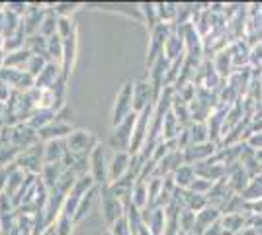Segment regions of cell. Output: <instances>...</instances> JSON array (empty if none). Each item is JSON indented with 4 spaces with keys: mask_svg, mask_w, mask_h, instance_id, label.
Returning <instances> with one entry per match:
<instances>
[{
    "mask_svg": "<svg viewBox=\"0 0 262 235\" xmlns=\"http://www.w3.org/2000/svg\"><path fill=\"white\" fill-rule=\"evenodd\" d=\"M67 149H69V155L75 157V159H82V157H90L92 151L98 147V137L92 132L86 130H75L73 134L65 139Z\"/></svg>",
    "mask_w": 262,
    "mask_h": 235,
    "instance_id": "cell-1",
    "label": "cell"
},
{
    "mask_svg": "<svg viewBox=\"0 0 262 235\" xmlns=\"http://www.w3.org/2000/svg\"><path fill=\"white\" fill-rule=\"evenodd\" d=\"M16 165L18 168H22L24 173L28 175H41V170L45 167V155H43V143H35L33 147L22 151L18 159H16Z\"/></svg>",
    "mask_w": 262,
    "mask_h": 235,
    "instance_id": "cell-2",
    "label": "cell"
},
{
    "mask_svg": "<svg viewBox=\"0 0 262 235\" xmlns=\"http://www.w3.org/2000/svg\"><path fill=\"white\" fill-rule=\"evenodd\" d=\"M0 80L14 92H28L35 87V78L24 69H0Z\"/></svg>",
    "mask_w": 262,
    "mask_h": 235,
    "instance_id": "cell-3",
    "label": "cell"
},
{
    "mask_svg": "<svg viewBox=\"0 0 262 235\" xmlns=\"http://www.w3.org/2000/svg\"><path fill=\"white\" fill-rule=\"evenodd\" d=\"M98 192H100V198H102V213H104V220H106L108 225H114L120 218L125 216V206L116 198V194L112 192L110 184L100 186Z\"/></svg>",
    "mask_w": 262,
    "mask_h": 235,
    "instance_id": "cell-4",
    "label": "cell"
},
{
    "mask_svg": "<svg viewBox=\"0 0 262 235\" xmlns=\"http://www.w3.org/2000/svg\"><path fill=\"white\" fill-rule=\"evenodd\" d=\"M172 34V28L168 24H159L151 32V39H149V55H147V71L157 63L159 57L164 55V45L166 39Z\"/></svg>",
    "mask_w": 262,
    "mask_h": 235,
    "instance_id": "cell-5",
    "label": "cell"
},
{
    "mask_svg": "<svg viewBox=\"0 0 262 235\" xmlns=\"http://www.w3.org/2000/svg\"><path fill=\"white\" fill-rule=\"evenodd\" d=\"M137 116L139 114L133 112L129 114L120 125L114 127V135H112V147L116 151H127L129 153V147H131V139H133V130H135V123H137Z\"/></svg>",
    "mask_w": 262,
    "mask_h": 235,
    "instance_id": "cell-6",
    "label": "cell"
},
{
    "mask_svg": "<svg viewBox=\"0 0 262 235\" xmlns=\"http://www.w3.org/2000/svg\"><path fill=\"white\" fill-rule=\"evenodd\" d=\"M129 114H133V82H125L116 96L114 112H112V125H120Z\"/></svg>",
    "mask_w": 262,
    "mask_h": 235,
    "instance_id": "cell-7",
    "label": "cell"
},
{
    "mask_svg": "<svg viewBox=\"0 0 262 235\" xmlns=\"http://www.w3.org/2000/svg\"><path fill=\"white\" fill-rule=\"evenodd\" d=\"M88 163H90V177L94 179L96 182V186H106L110 184L108 180V163H106V151H104V147L98 145L94 151H92V155L88 157Z\"/></svg>",
    "mask_w": 262,
    "mask_h": 235,
    "instance_id": "cell-8",
    "label": "cell"
},
{
    "mask_svg": "<svg viewBox=\"0 0 262 235\" xmlns=\"http://www.w3.org/2000/svg\"><path fill=\"white\" fill-rule=\"evenodd\" d=\"M155 106L153 87L149 80H139L133 82V112L141 114L145 108Z\"/></svg>",
    "mask_w": 262,
    "mask_h": 235,
    "instance_id": "cell-9",
    "label": "cell"
},
{
    "mask_svg": "<svg viewBox=\"0 0 262 235\" xmlns=\"http://www.w3.org/2000/svg\"><path fill=\"white\" fill-rule=\"evenodd\" d=\"M131 167V155L127 151H116L108 163V180L110 184L121 180Z\"/></svg>",
    "mask_w": 262,
    "mask_h": 235,
    "instance_id": "cell-10",
    "label": "cell"
},
{
    "mask_svg": "<svg viewBox=\"0 0 262 235\" xmlns=\"http://www.w3.org/2000/svg\"><path fill=\"white\" fill-rule=\"evenodd\" d=\"M35 143H39V134L30 127L28 123H20V125H14V135H12V145L20 151H26L33 147Z\"/></svg>",
    "mask_w": 262,
    "mask_h": 235,
    "instance_id": "cell-11",
    "label": "cell"
},
{
    "mask_svg": "<svg viewBox=\"0 0 262 235\" xmlns=\"http://www.w3.org/2000/svg\"><path fill=\"white\" fill-rule=\"evenodd\" d=\"M73 132H75V130H73V125L69 122H59V120H55V122L49 123L47 127L39 130L37 134H39V141H41V143H47V141L67 139Z\"/></svg>",
    "mask_w": 262,
    "mask_h": 235,
    "instance_id": "cell-12",
    "label": "cell"
},
{
    "mask_svg": "<svg viewBox=\"0 0 262 235\" xmlns=\"http://www.w3.org/2000/svg\"><path fill=\"white\" fill-rule=\"evenodd\" d=\"M215 153V143H200V145H190L188 149H184V163L186 165H198L209 161L211 155Z\"/></svg>",
    "mask_w": 262,
    "mask_h": 235,
    "instance_id": "cell-13",
    "label": "cell"
},
{
    "mask_svg": "<svg viewBox=\"0 0 262 235\" xmlns=\"http://www.w3.org/2000/svg\"><path fill=\"white\" fill-rule=\"evenodd\" d=\"M61 78H63L61 65H57V63H47L43 71L39 73V77L35 78V89H39V90L53 89Z\"/></svg>",
    "mask_w": 262,
    "mask_h": 235,
    "instance_id": "cell-14",
    "label": "cell"
},
{
    "mask_svg": "<svg viewBox=\"0 0 262 235\" xmlns=\"http://www.w3.org/2000/svg\"><path fill=\"white\" fill-rule=\"evenodd\" d=\"M77 34H73L69 39H65V47H63V61H61V71H63V80L69 78L71 71L75 67V61H77Z\"/></svg>",
    "mask_w": 262,
    "mask_h": 235,
    "instance_id": "cell-15",
    "label": "cell"
},
{
    "mask_svg": "<svg viewBox=\"0 0 262 235\" xmlns=\"http://www.w3.org/2000/svg\"><path fill=\"white\" fill-rule=\"evenodd\" d=\"M219 222V210L217 208H213V206H208V208H204L202 212L196 213V225H194V235H206L209 227L213 224H217Z\"/></svg>",
    "mask_w": 262,
    "mask_h": 235,
    "instance_id": "cell-16",
    "label": "cell"
},
{
    "mask_svg": "<svg viewBox=\"0 0 262 235\" xmlns=\"http://www.w3.org/2000/svg\"><path fill=\"white\" fill-rule=\"evenodd\" d=\"M43 155H45V165L49 163H63L69 157V149H67L65 139H57V141H47L43 143Z\"/></svg>",
    "mask_w": 262,
    "mask_h": 235,
    "instance_id": "cell-17",
    "label": "cell"
},
{
    "mask_svg": "<svg viewBox=\"0 0 262 235\" xmlns=\"http://www.w3.org/2000/svg\"><path fill=\"white\" fill-rule=\"evenodd\" d=\"M57 120V112L55 110H47V108H37V110H33L32 116H30V120H28V125L33 127L35 132H39V130H43L47 127L49 123H53Z\"/></svg>",
    "mask_w": 262,
    "mask_h": 235,
    "instance_id": "cell-18",
    "label": "cell"
},
{
    "mask_svg": "<svg viewBox=\"0 0 262 235\" xmlns=\"http://www.w3.org/2000/svg\"><path fill=\"white\" fill-rule=\"evenodd\" d=\"M172 179H174L176 188L188 190V188L194 184V180L198 179V177H196V168H194V165H182V167L178 168L174 175H172Z\"/></svg>",
    "mask_w": 262,
    "mask_h": 235,
    "instance_id": "cell-19",
    "label": "cell"
},
{
    "mask_svg": "<svg viewBox=\"0 0 262 235\" xmlns=\"http://www.w3.org/2000/svg\"><path fill=\"white\" fill-rule=\"evenodd\" d=\"M231 57H233V65L235 67H243L251 61V49H249V44L243 41V39H235V44L231 45Z\"/></svg>",
    "mask_w": 262,
    "mask_h": 235,
    "instance_id": "cell-20",
    "label": "cell"
},
{
    "mask_svg": "<svg viewBox=\"0 0 262 235\" xmlns=\"http://www.w3.org/2000/svg\"><path fill=\"white\" fill-rule=\"evenodd\" d=\"M32 59V53L24 47L20 51H12V53H6L4 57V67L6 69H24L26 71V65L30 63Z\"/></svg>",
    "mask_w": 262,
    "mask_h": 235,
    "instance_id": "cell-21",
    "label": "cell"
},
{
    "mask_svg": "<svg viewBox=\"0 0 262 235\" xmlns=\"http://www.w3.org/2000/svg\"><path fill=\"white\" fill-rule=\"evenodd\" d=\"M63 47H65V39H61L57 34L53 37H49L47 39V53H45L47 61L61 65V61H63Z\"/></svg>",
    "mask_w": 262,
    "mask_h": 235,
    "instance_id": "cell-22",
    "label": "cell"
},
{
    "mask_svg": "<svg viewBox=\"0 0 262 235\" xmlns=\"http://www.w3.org/2000/svg\"><path fill=\"white\" fill-rule=\"evenodd\" d=\"M231 65H233V57H231L229 49L219 51L217 55H215V59H213V69L217 71V75L223 80L231 77Z\"/></svg>",
    "mask_w": 262,
    "mask_h": 235,
    "instance_id": "cell-23",
    "label": "cell"
},
{
    "mask_svg": "<svg viewBox=\"0 0 262 235\" xmlns=\"http://www.w3.org/2000/svg\"><path fill=\"white\" fill-rule=\"evenodd\" d=\"M26 177H28V173H24L22 168H16V170L10 175L8 184H6V188H4L2 194H6L10 200H14V198H16V194L22 190L24 182H26Z\"/></svg>",
    "mask_w": 262,
    "mask_h": 235,
    "instance_id": "cell-24",
    "label": "cell"
},
{
    "mask_svg": "<svg viewBox=\"0 0 262 235\" xmlns=\"http://www.w3.org/2000/svg\"><path fill=\"white\" fill-rule=\"evenodd\" d=\"M96 194H98V186H96V188H92L88 194L82 196V200H80V204H78V208H77V213H75V225L80 224L88 213H90L92 204H94V200H96Z\"/></svg>",
    "mask_w": 262,
    "mask_h": 235,
    "instance_id": "cell-25",
    "label": "cell"
},
{
    "mask_svg": "<svg viewBox=\"0 0 262 235\" xmlns=\"http://www.w3.org/2000/svg\"><path fill=\"white\" fill-rule=\"evenodd\" d=\"M26 49L32 53V55H43L47 53V37H43L41 34L28 35L26 37Z\"/></svg>",
    "mask_w": 262,
    "mask_h": 235,
    "instance_id": "cell-26",
    "label": "cell"
},
{
    "mask_svg": "<svg viewBox=\"0 0 262 235\" xmlns=\"http://www.w3.org/2000/svg\"><path fill=\"white\" fill-rule=\"evenodd\" d=\"M57 24H59V16L47 6L45 18H43V22H41V28H39V34L43 35V37H47V39L53 37V35L57 34Z\"/></svg>",
    "mask_w": 262,
    "mask_h": 235,
    "instance_id": "cell-27",
    "label": "cell"
},
{
    "mask_svg": "<svg viewBox=\"0 0 262 235\" xmlns=\"http://www.w3.org/2000/svg\"><path fill=\"white\" fill-rule=\"evenodd\" d=\"M157 14H159V20L161 24H170L174 22V18L178 16V4L172 2H159L157 4Z\"/></svg>",
    "mask_w": 262,
    "mask_h": 235,
    "instance_id": "cell-28",
    "label": "cell"
},
{
    "mask_svg": "<svg viewBox=\"0 0 262 235\" xmlns=\"http://www.w3.org/2000/svg\"><path fill=\"white\" fill-rule=\"evenodd\" d=\"M190 141H192V145L208 143L209 141L208 125H206V123H192V125H190Z\"/></svg>",
    "mask_w": 262,
    "mask_h": 235,
    "instance_id": "cell-29",
    "label": "cell"
},
{
    "mask_svg": "<svg viewBox=\"0 0 262 235\" xmlns=\"http://www.w3.org/2000/svg\"><path fill=\"white\" fill-rule=\"evenodd\" d=\"M141 12L145 14V20H147V26H149V30L153 32L155 28L161 24V20H159V14H157V4L143 2V4H141Z\"/></svg>",
    "mask_w": 262,
    "mask_h": 235,
    "instance_id": "cell-30",
    "label": "cell"
},
{
    "mask_svg": "<svg viewBox=\"0 0 262 235\" xmlns=\"http://www.w3.org/2000/svg\"><path fill=\"white\" fill-rule=\"evenodd\" d=\"M73 227H75V220L67 213H59L57 222H55V229H57V235H71L73 233Z\"/></svg>",
    "mask_w": 262,
    "mask_h": 235,
    "instance_id": "cell-31",
    "label": "cell"
},
{
    "mask_svg": "<svg viewBox=\"0 0 262 235\" xmlns=\"http://www.w3.org/2000/svg\"><path fill=\"white\" fill-rule=\"evenodd\" d=\"M47 6H49L59 18H69V14H73L80 4H78V2H55V4L49 2Z\"/></svg>",
    "mask_w": 262,
    "mask_h": 235,
    "instance_id": "cell-32",
    "label": "cell"
},
{
    "mask_svg": "<svg viewBox=\"0 0 262 235\" xmlns=\"http://www.w3.org/2000/svg\"><path fill=\"white\" fill-rule=\"evenodd\" d=\"M49 61H47V57L43 55H32V59H30V63L26 65V71L32 75L33 78L39 77V73L45 69V65H47Z\"/></svg>",
    "mask_w": 262,
    "mask_h": 235,
    "instance_id": "cell-33",
    "label": "cell"
},
{
    "mask_svg": "<svg viewBox=\"0 0 262 235\" xmlns=\"http://www.w3.org/2000/svg\"><path fill=\"white\" fill-rule=\"evenodd\" d=\"M26 47V34L18 32L12 37H6V44H4V53H12V51H20Z\"/></svg>",
    "mask_w": 262,
    "mask_h": 235,
    "instance_id": "cell-34",
    "label": "cell"
},
{
    "mask_svg": "<svg viewBox=\"0 0 262 235\" xmlns=\"http://www.w3.org/2000/svg\"><path fill=\"white\" fill-rule=\"evenodd\" d=\"M260 200L262 198V179H254L249 182V186L243 192V200Z\"/></svg>",
    "mask_w": 262,
    "mask_h": 235,
    "instance_id": "cell-35",
    "label": "cell"
},
{
    "mask_svg": "<svg viewBox=\"0 0 262 235\" xmlns=\"http://www.w3.org/2000/svg\"><path fill=\"white\" fill-rule=\"evenodd\" d=\"M194 225H196V212L184 208V210L180 212V229H182L184 233H192V231H194Z\"/></svg>",
    "mask_w": 262,
    "mask_h": 235,
    "instance_id": "cell-36",
    "label": "cell"
},
{
    "mask_svg": "<svg viewBox=\"0 0 262 235\" xmlns=\"http://www.w3.org/2000/svg\"><path fill=\"white\" fill-rule=\"evenodd\" d=\"M73 34H77V28L71 18H59V24H57V35L61 39H69Z\"/></svg>",
    "mask_w": 262,
    "mask_h": 235,
    "instance_id": "cell-37",
    "label": "cell"
},
{
    "mask_svg": "<svg viewBox=\"0 0 262 235\" xmlns=\"http://www.w3.org/2000/svg\"><path fill=\"white\" fill-rule=\"evenodd\" d=\"M108 231L112 235H131V227H129V222H127V218H125V216H123V218H120L116 224L110 225Z\"/></svg>",
    "mask_w": 262,
    "mask_h": 235,
    "instance_id": "cell-38",
    "label": "cell"
},
{
    "mask_svg": "<svg viewBox=\"0 0 262 235\" xmlns=\"http://www.w3.org/2000/svg\"><path fill=\"white\" fill-rule=\"evenodd\" d=\"M211 186H213V182L204 180V179H196V180H194V184H192L188 190L196 192V194H204V196H208L209 190H211Z\"/></svg>",
    "mask_w": 262,
    "mask_h": 235,
    "instance_id": "cell-39",
    "label": "cell"
},
{
    "mask_svg": "<svg viewBox=\"0 0 262 235\" xmlns=\"http://www.w3.org/2000/svg\"><path fill=\"white\" fill-rule=\"evenodd\" d=\"M18 168L16 163H12L8 167H0V192H4L6 188V184H8V179H10V175Z\"/></svg>",
    "mask_w": 262,
    "mask_h": 235,
    "instance_id": "cell-40",
    "label": "cell"
},
{
    "mask_svg": "<svg viewBox=\"0 0 262 235\" xmlns=\"http://www.w3.org/2000/svg\"><path fill=\"white\" fill-rule=\"evenodd\" d=\"M43 235H57V229H55V224L51 225V227H47V229H45V233Z\"/></svg>",
    "mask_w": 262,
    "mask_h": 235,
    "instance_id": "cell-41",
    "label": "cell"
},
{
    "mask_svg": "<svg viewBox=\"0 0 262 235\" xmlns=\"http://www.w3.org/2000/svg\"><path fill=\"white\" fill-rule=\"evenodd\" d=\"M254 157H256V161H258V165H260V168H262V149H258V151L254 153Z\"/></svg>",
    "mask_w": 262,
    "mask_h": 235,
    "instance_id": "cell-42",
    "label": "cell"
},
{
    "mask_svg": "<svg viewBox=\"0 0 262 235\" xmlns=\"http://www.w3.org/2000/svg\"><path fill=\"white\" fill-rule=\"evenodd\" d=\"M4 44H6V37L0 34V51H4Z\"/></svg>",
    "mask_w": 262,
    "mask_h": 235,
    "instance_id": "cell-43",
    "label": "cell"
},
{
    "mask_svg": "<svg viewBox=\"0 0 262 235\" xmlns=\"http://www.w3.org/2000/svg\"><path fill=\"white\" fill-rule=\"evenodd\" d=\"M104 235H112V233H110V231H106V233H104Z\"/></svg>",
    "mask_w": 262,
    "mask_h": 235,
    "instance_id": "cell-44",
    "label": "cell"
},
{
    "mask_svg": "<svg viewBox=\"0 0 262 235\" xmlns=\"http://www.w3.org/2000/svg\"><path fill=\"white\" fill-rule=\"evenodd\" d=\"M0 135H2V127H0Z\"/></svg>",
    "mask_w": 262,
    "mask_h": 235,
    "instance_id": "cell-45",
    "label": "cell"
},
{
    "mask_svg": "<svg viewBox=\"0 0 262 235\" xmlns=\"http://www.w3.org/2000/svg\"><path fill=\"white\" fill-rule=\"evenodd\" d=\"M186 235H194V233H186Z\"/></svg>",
    "mask_w": 262,
    "mask_h": 235,
    "instance_id": "cell-46",
    "label": "cell"
}]
</instances>
